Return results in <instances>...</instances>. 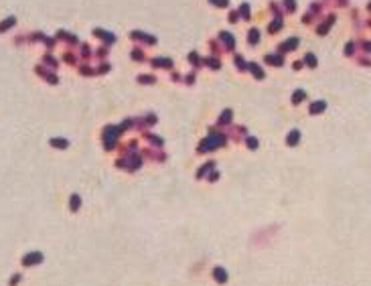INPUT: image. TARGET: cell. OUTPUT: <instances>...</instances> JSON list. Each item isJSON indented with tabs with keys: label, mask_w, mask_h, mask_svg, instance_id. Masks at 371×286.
I'll return each mask as SVG.
<instances>
[{
	"label": "cell",
	"mask_w": 371,
	"mask_h": 286,
	"mask_svg": "<svg viewBox=\"0 0 371 286\" xmlns=\"http://www.w3.org/2000/svg\"><path fill=\"white\" fill-rule=\"evenodd\" d=\"M41 258H43L41 254H33V256H29V258H24L23 262H24V264H33V262H39Z\"/></svg>",
	"instance_id": "6da1fadb"
},
{
	"label": "cell",
	"mask_w": 371,
	"mask_h": 286,
	"mask_svg": "<svg viewBox=\"0 0 371 286\" xmlns=\"http://www.w3.org/2000/svg\"><path fill=\"white\" fill-rule=\"evenodd\" d=\"M323 110H325V102H318V103H315V106L310 108V112H312V114H316V112H323Z\"/></svg>",
	"instance_id": "7a4b0ae2"
},
{
	"label": "cell",
	"mask_w": 371,
	"mask_h": 286,
	"mask_svg": "<svg viewBox=\"0 0 371 286\" xmlns=\"http://www.w3.org/2000/svg\"><path fill=\"white\" fill-rule=\"evenodd\" d=\"M215 278H217V280H221V282H225V278H227V276H225V272L219 268V270H215Z\"/></svg>",
	"instance_id": "3957f363"
},
{
	"label": "cell",
	"mask_w": 371,
	"mask_h": 286,
	"mask_svg": "<svg viewBox=\"0 0 371 286\" xmlns=\"http://www.w3.org/2000/svg\"><path fill=\"white\" fill-rule=\"evenodd\" d=\"M296 140H298V132H292V134H290V140H288V142H290V144H294Z\"/></svg>",
	"instance_id": "277c9868"
},
{
	"label": "cell",
	"mask_w": 371,
	"mask_h": 286,
	"mask_svg": "<svg viewBox=\"0 0 371 286\" xmlns=\"http://www.w3.org/2000/svg\"><path fill=\"white\" fill-rule=\"evenodd\" d=\"M304 98V92H296L294 93V102H298V100H302Z\"/></svg>",
	"instance_id": "5b68a950"
},
{
	"label": "cell",
	"mask_w": 371,
	"mask_h": 286,
	"mask_svg": "<svg viewBox=\"0 0 371 286\" xmlns=\"http://www.w3.org/2000/svg\"><path fill=\"white\" fill-rule=\"evenodd\" d=\"M77 205H79V199H77V197H73V199H71V207H73V209H77Z\"/></svg>",
	"instance_id": "8992f818"
}]
</instances>
